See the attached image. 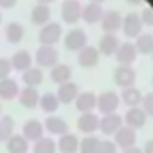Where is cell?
Segmentation results:
<instances>
[{"mask_svg": "<svg viewBox=\"0 0 153 153\" xmlns=\"http://www.w3.org/2000/svg\"><path fill=\"white\" fill-rule=\"evenodd\" d=\"M88 38H87V33L79 27H74L70 29L65 36H63V43H65V49L70 51V52H79L83 51L88 43Z\"/></svg>", "mask_w": 153, "mask_h": 153, "instance_id": "obj_1", "label": "cell"}, {"mask_svg": "<svg viewBox=\"0 0 153 153\" xmlns=\"http://www.w3.org/2000/svg\"><path fill=\"white\" fill-rule=\"evenodd\" d=\"M61 36H63V29H61V24H58V22L45 24L38 33L40 45H51V47H54L61 40Z\"/></svg>", "mask_w": 153, "mask_h": 153, "instance_id": "obj_2", "label": "cell"}, {"mask_svg": "<svg viewBox=\"0 0 153 153\" xmlns=\"http://www.w3.org/2000/svg\"><path fill=\"white\" fill-rule=\"evenodd\" d=\"M121 105V97L117 92L114 90H106V92H101L97 96V108L101 115H108V114H115L117 108Z\"/></svg>", "mask_w": 153, "mask_h": 153, "instance_id": "obj_3", "label": "cell"}, {"mask_svg": "<svg viewBox=\"0 0 153 153\" xmlns=\"http://www.w3.org/2000/svg\"><path fill=\"white\" fill-rule=\"evenodd\" d=\"M123 124H124L123 115H119L117 112L115 114H108V115H101V119H99V130L106 137H114L121 130Z\"/></svg>", "mask_w": 153, "mask_h": 153, "instance_id": "obj_4", "label": "cell"}, {"mask_svg": "<svg viewBox=\"0 0 153 153\" xmlns=\"http://www.w3.org/2000/svg\"><path fill=\"white\" fill-rule=\"evenodd\" d=\"M83 6L79 0H65L61 4V18L65 24H78L81 20Z\"/></svg>", "mask_w": 153, "mask_h": 153, "instance_id": "obj_5", "label": "cell"}, {"mask_svg": "<svg viewBox=\"0 0 153 153\" xmlns=\"http://www.w3.org/2000/svg\"><path fill=\"white\" fill-rule=\"evenodd\" d=\"M135 79H137V72L131 67L126 65H119L114 70V83L121 88H128V87H135Z\"/></svg>", "mask_w": 153, "mask_h": 153, "instance_id": "obj_6", "label": "cell"}, {"mask_svg": "<svg viewBox=\"0 0 153 153\" xmlns=\"http://www.w3.org/2000/svg\"><path fill=\"white\" fill-rule=\"evenodd\" d=\"M38 67L42 68H52L54 65H58V51L51 45H40L34 56Z\"/></svg>", "mask_w": 153, "mask_h": 153, "instance_id": "obj_7", "label": "cell"}, {"mask_svg": "<svg viewBox=\"0 0 153 153\" xmlns=\"http://www.w3.org/2000/svg\"><path fill=\"white\" fill-rule=\"evenodd\" d=\"M114 142L119 149H128V148L137 146V130L123 124L121 130L114 135Z\"/></svg>", "mask_w": 153, "mask_h": 153, "instance_id": "obj_8", "label": "cell"}, {"mask_svg": "<svg viewBox=\"0 0 153 153\" xmlns=\"http://www.w3.org/2000/svg\"><path fill=\"white\" fill-rule=\"evenodd\" d=\"M99 115L96 112H87V114H81L78 117V123H76V126H78V130L83 133V135H94L97 130H99Z\"/></svg>", "mask_w": 153, "mask_h": 153, "instance_id": "obj_9", "label": "cell"}, {"mask_svg": "<svg viewBox=\"0 0 153 153\" xmlns=\"http://www.w3.org/2000/svg\"><path fill=\"white\" fill-rule=\"evenodd\" d=\"M123 33L126 38H137L142 34V20L140 15L137 13H128L126 16H123Z\"/></svg>", "mask_w": 153, "mask_h": 153, "instance_id": "obj_10", "label": "cell"}, {"mask_svg": "<svg viewBox=\"0 0 153 153\" xmlns=\"http://www.w3.org/2000/svg\"><path fill=\"white\" fill-rule=\"evenodd\" d=\"M137 56H139L137 47H135V43H131V42H123V43L119 45L117 52H115L117 63H119V65H126V67H131V63L137 59Z\"/></svg>", "mask_w": 153, "mask_h": 153, "instance_id": "obj_11", "label": "cell"}, {"mask_svg": "<svg viewBox=\"0 0 153 153\" xmlns=\"http://www.w3.org/2000/svg\"><path fill=\"white\" fill-rule=\"evenodd\" d=\"M123 27V15L119 11H106L101 18V29L105 34H117V31Z\"/></svg>", "mask_w": 153, "mask_h": 153, "instance_id": "obj_12", "label": "cell"}, {"mask_svg": "<svg viewBox=\"0 0 153 153\" xmlns=\"http://www.w3.org/2000/svg\"><path fill=\"white\" fill-rule=\"evenodd\" d=\"M123 121H124L126 126H130L133 130H140V128H144V124L148 121V115L140 106H135V108L126 110V114L123 115Z\"/></svg>", "mask_w": 153, "mask_h": 153, "instance_id": "obj_13", "label": "cell"}, {"mask_svg": "<svg viewBox=\"0 0 153 153\" xmlns=\"http://www.w3.org/2000/svg\"><path fill=\"white\" fill-rule=\"evenodd\" d=\"M78 96H79V87L74 81H67V83L59 85L58 92H56V97H58L59 105H70V103L76 101Z\"/></svg>", "mask_w": 153, "mask_h": 153, "instance_id": "obj_14", "label": "cell"}, {"mask_svg": "<svg viewBox=\"0 0 153 153\" xmlns=\"http://www.w3.org/2000/svg\"><path fill=\"white\" fill-rule=\"evenodd\" d=\"M76 110L79 114H87V112H94L97 108V96L94 92H79V96L74 101Z\"/></svg>", "mask_w": 153, "mask_h": 153, "instance_id": "obj_15", "label": "cell"}, {"mask_svg": "<svg viewBox=\"0 0 153 153\" xmlns=\"http://www.w3.org/2000/svg\"><path fill=\"white\" fill-rule=\"evenodd\" d=\"M99 51L97 47L94 45H87L83 51L78 52V63L83 67V68H94L97 63H99Z\"/></svg>", "mask_w": 153, "mask_h": 153, "instance_id": "obj_16", "label": "cell"}, {"mask_svg": "<svg viewBox=\"0 0 153 153\" xmlns=\"http://www.w3.org/2000/svg\"><path fill=\"white\" fill-rule=\"evenodd\" d=\"M43 128H45L51 135H56V137H61V135L68 133V124H67V121H65L63 117H59V115H54V114L45 119Z\"/></svg>", "mask_w": 153, "mask_h": 153, "instance_id": "obj_17", "label": "cell"}, {"mask_svg": "<svg viewBox=\"0 0 153 153\" xmlns=\"http://www.w3.org/2000/svg\"><path fill=\"white\" fill-rule=\"evenodd\" d=\"M18 101L27 110L36 108L40 105V92H38V88H34V87H24V88H20Z\"/></svg>", "mask_w": 153, "mask_h": 153, "instance_id": "obj_18", "label": "cell"}, {"mask_svg": "<svg viewBox=\"0 0 153 153\" xmlns=\"http://www.w3.org/2000/svg\"><path fill=\"white\" fill-rule=\"evenodd\" d=\"M22 135L29 140V142H36L38 139L43 137V123L38 119H29L24 123L22 128Z\"/></svg>", "mask_w": 153, "mask_h": 153, "instance_id": "obj_19", "label": "cell"}, {"mask_svg": "<svg viewBox=\"0 0 153 153\" xmlns=\"http://www.w3.org/2000/svg\"><path fill=\"white\" fill-rule=\"evenodd\" d=\"M58 151L59 153H79V137L74 133H65L58 137Z\"/></svg>", "mask_w": 153, "mask_h": 153, "instance_id": "obj_20", "label": "cell"}, {"mask_svg": "<svg viewBox=\"0 0 153 153\" xmlns=\"http://www.w3.org/2000/svg\"><path fill=\"white\" fill-rule=\"evenodd\" d=\"M119 45H121V42H119L117 34H103V36L99 38L97 51H99V54H103V56H114V54L117 52Z\"/></svg>", "mask_w": 153, "mask_h": 153, "instance_id": "obj_21", "label": "cell"}, {"mask_svg": "<svg viewBox=\"0 0 153 153\" xmlns=\"http://www.w3.org/2000/svg\"><path fill=\"white\" fill-rule=\"evenodd\" d=\"M119 97H121V103H124L128 108H135V106L142 105L144 94L137 87H128V88H123V92L119 94Z\"/></svg>", "mask_w": 153, "mask_h": 153, "instance_id": "obj_22", "label": "cell"}, {"mask_svg": "<svg viewBox=\"0 0 153 153\" xmlns=\"http://www.w3.org/2000/svg\"><path fill=\"white\" fill-rule=\"evenodd\" d=\"M18 94H20V87L13 78L0 79V101H11L18 97Z\"/></svg>", "mask_w": 153, "mask_h": 153, "instance_id": "obj_23", "label": "cell"}, {"mask_svg": "<svg viewBox=\"0 0 153 153\" xmlns=\"http://www.w3.org/2000/svg\"><path fill=\"white\" fill-rule=\"evenodd\" d=\"M103 15H105V11H103V6H101V4L88 2L87 6H83L81 20H85L87 24H97V22H101Z\"/></svg>", "mask_w": 153, "mask_h": 153, "instance_id": "obj_24", "label": "cell"}, {"mask_svg": "<svg viewBox=\"0 0 153 153\" xmlns=\"http://www.w3.org/2000/svg\"><path fill=\"white\" fill-rule=\"evenodd\" d=\"M70 78H72V68L67 63H58L51 68V81H54L58 87L70 81Z\"/></svg>", "mask_w": 153, "mask_h": 153, "instance_id": "obj_25", "label": "cell"}, {"mask_svg": "<svg viewBox=\"0 0 153 153\" xmlns=\"http://www.w3.org/2000/svg\"><path fill=\"white\" fill-rule=\"evenodd\" d=\"M22 81L25 83V87H40L43 83V72L40 67H29L27 70L22 72Z\"/></svg>", "mask_w": 153, "mask_h": 153, "instance_id": "obj_26", "label": "cell"}, {"mask_svg": "<svg viewBox=\"0 0 153 153\" xmlns=\"http://www.w3.org/2000/svg\"><path fill=\"white\" fill-rule=\"evenodd\" d=\"M31 22L34 25H45L51 22V7L45 4H36L31 11Z\"/></svg>", "mask_w": 153, "mask_h": 153, "instance_id": "obj_27", "label": "cell"}, {"mask_svg": "<svg viewBox=\"0 0 153 153\" xmlns=\"http://www.w3.org/2000/svg\"><path fill=\"white\" fill-rule=\"evenodd\" d=\"M7 153H27L29 151V140L22 133H15L7 142H6Z\"/></svg>", "mask_w": 153, "mask_h": 153, "instance_id": "obj_28", "label": "cell"}, {"mask_svg": "<svg viewBox=\"0 0 153 153\" xmlns=\"http://www.w3.org/2000/svg\"><path fill=\"white\" fill-rule=\"evenodd\" d=\"M11 65H13V70H27L29 67H33V56L27 52V51H18L11 56Z\"/></svg>", "mask_w": 153, "mask_h": 153, "instance_id": "obj_29", "label": "cell"}, {"mask_svg": "<svg viewBox=\"0 0 153 153\" xmlns=\"http://www.w3.org/2000/svg\"><path fill=\"white\" fill-rule=\"evenodd\" d=\"M24 36H25V29H24V25L20 22L7 24V27H6V38H7L9 43H15L16 45V43H20L24 40Z\"/></svg>", "mask_w": 153, "mask_h": 153, "instance_id": "obj_30", "label": "cell"}, {"mask_svg": "<svg viewBox=\"0 0 153 153\" xmlns=\"http://www.w3.org/2000/svg\"><path fill=\"white\" fill-rule=\"evenodd\" d=\"M15 135V119L11 115L0 117V142H7Z\"/></svg>", "mask_w": 153, "mask_h": 153, "instance_id": "obj_31", "label": "cell"}, {"mask_svg": "<svg viewBox=\"0 0 153 153\" xmlns=\"http://www.w3.org/2000/svg\"><path fill=\"white\" fill-rule=\"evenodd\" d=\"M101 139L97 135H85L79 139V153H97Z\"/></svg>", "mask_w": 153, "mask_h": 153, "instance_id": "obj_32", "label": "cell"}, {"mask_svg": "<svg viewBox=\"0 0 153 153\" xmlns=\"http://www.w3.org/2000/svg\"><path fill=\"white\" fill-rule=\"evenodd\" d=\"M56 151H58V144L51 137H42L33 144V153H56Z\"/></svg>", "mask_w": 153, "mask_h": 153, "instance_id": "obj_33", "label": "cell"}, {"mask_svg": "<svg viewBox=\"0 0 153 153\" xmlns=\"http://www.w3.org/2000/svg\"><path fill=\"white\" fill-rule=\"evenodd\" d=\"M43 112H47V114H54L56 110H58V106H59V101H58V97H56V94H52V92H47V94H43V96H40V105H38Z\"/></svg>", "mask_w": 153, "mask_h": 153, "instance_id": "obj_34", "label": "cell"}, {"mask_svg": "<svg viewBox=\"0 0 153 153\" xmlns=\"http://www.w3.org/2000/svg\"><path fill=\"white\" fill-rule=\"evenodd\" d=\"M135 47H137V52L139 54H151L153 52V34L144 33V34L137 36Z\"/></svg>", "mask_w": 153, "mask_h": 153, "instance_id": "obj_35", "label": "cell"}, {"mask_svg": "<svg viewBox=\"0 0 153 153\" xmlns=\"http://www.w3.org/2000/svg\"><path fill=\"white\" fill-rule=\"evenodd\" d=\"M13 72V65H11V58H0V79L9 78Z\"/></svg>", "mask_w": 153, "mask_h": 153, "instance_id": "obj_36", "label": "cell"}, {"mask_svg": "<svg viewBox=\"0 0 153 153\" xmlns=\"http://www.w3.org/2000/svg\"><path fill=\"white\" fill-rule=\"evenodd\" d=\"M97 153H119V148L115 146L114 140L110 139H103L101 144H99V151Z\"/></svg>", "mask_w": 153, "mask_h": 153, "instance_id": "obj_37", "label": "cell"}, {"mask_svg": "<svg viewBox=\"0 0 153 153\" xmlns=\"http://www.w3.org/2000/svg\"><path fill=\"white\" fill-rule=\"evenodd\" d=\"M140 108L146 112V115H148V117H153V92H149V94H144Z\"/></svg>", "mask_w": 153, "mask_h": 153, "instance_id": "obj_38", "label": "cell"}, {"mask_svg": "<svg viewBox=\"0 0 153 153\" xmlns=\"http://www.w3.org/2000/svg\"><path fill=\"white\" fill-rule=\"evenodd\" d=\"M140 20H142V25H153V9L144 7L140 11Z\"/></svg>", "mask_w": 153, "mask_h": 153, "instance_id": "obj_39", "label": "cell"}, {"mask_svg": "<svg viewBox=\"0 0 153 153\" xmlns=\"http://www.w3.org/2000/svg\"><path fill=\"white\" fill-rule=\"evenodd\" d=\"M16 2H18V0H0V7H2V9H9V7H13Z\"/></svg>", "mask_w": 153, "mask_h": 153, "instance_id": "obj_40", "label": "cell"}, {"mask_svg": "<svg viewBox=\"0 0 153 153\" xmlns=\"http://www.w3.org/2000/svg\"><path fill=\"white\" fill-rule=\"evenodd\" d=\"M142 153H153V139H149V140L144 144V148H142Z\"/></svg>", "mask_w": 153, "mask_h": 153, "instance_id": "obj_41", "label": "cell"}, {"mask_svg": "<svg viewBox=\"0 0 153 153\" xmlns=\"http://www.w3.org/2000/svg\"><path fill=\"white\" fill-rule=\"evenodd\" d=\"M121 153H142V148L133 146V148H128V149H121Z\"/></svg>", "mask_w": 153, "mask_h": 153, "instance_id": "obj_42", "label": "cell"}, {"mask_svg": "<svg viewBox=\"0 0 153 153\" xmlns=\"http://www.w3.org/2000/svg\"><path fill=\"white\" fill-rule=\"evenodd\" d=\"M126 2H128V4H131V6H139L142 0H126Z\"/></svg>", "mask_w": 153, "mask_h": 153, "instance_id": "obj_43", "label": "cell"}, {"mask_svg": "<svg viewBox=\"0 0 153 153\" xmlns=\"http://www.w3.org/2000/svg\"><path fill=\"white\" fill-rule=\"evenodd\" d=\"M51 2H54V0H38V4H45V6H49Z\"/></svg>", "mask_w": 153, "mask_h": 153, "instance_id": "obj_44", "label": "cell"}, {"mask_svg": "<svg viewBox=\"0 0 153 153\" xmlns=\"http://www.w3.org/2000/svg\"><path fill=\"white\" fill-rule=\"evenodd\" d=\"M90 2H94V4H103L105 0H90Z\"/></svg>", "mask_w": 153, "mask_h": 153, "instance_id": "obj_45", "label": "cell"}, {"mask_svg": "<svg viewBox=\"0 0 153 153\" xmlns=\"http://www.w3.org/2000/svg\"><path fill=\"white\" fill-rule=\"evenodd\" d=\"M0 117H2V105H0Z\"/></svg>", "mask_w": 153, "mask_h": 153, "instance_id": "obj_46", "label": "cell"}, {"mask_svg": "<svg viewBox=\"0 0 153 153\" xmlns=\"http://www.w3.org/2000/svg\"><path fill=\"white\" fill-rule=\"evenodd\" d=\"M0 22H2V13H0Z\"/></svg>", "mask_w": 153, "mask_h": 153, "instance_id": "obj_47", "label": "cell"}, {"mask_svg": "<svg viewBox=\"0 0 153 153\" xmlns=\"http://www.w3.org/2000/svg\"><path fill=\"white\" fill-rule=\"evenodd\" d=\"M151 87H153V78H151Z\"/></svg>", "mask_w": 153, "mask_h": 153, "instance_id": "obj_48", "label": "cell"}, {"mask_svg": "<svg viewBox=\"0 0 153 153\" xmlns=\"http://www.w3.org/2000/svg\"><path fill=\"white\" fill-rule=\"evenodd\" d=\"M151 58H153V52H151Z\"/></svg>", "mask_w": 153, "mask_h": 153, "instance_id": "obj_49", "label": "cell"}]
</instances>
